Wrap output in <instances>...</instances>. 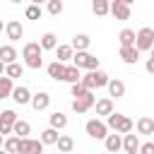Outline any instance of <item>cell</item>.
<instances>
[{
    "mask_svg": "<svg viewBox=\"0 0 154 154\" xmlns=\"http://www.w3.org/2000/svg\"><path fill=\"white\" fill-rule=\"evenodd\" d=\"M24 75V65H19V63H12V65H7V70H5V77H10V79H14V77H22Z\"/></svg>",
    "mask_w": 154,
    "mask_h": 154,
    "instance_id": "cell-32",
    "label": "cell"
},
{
    "mask_svg": "<svg viewBox=\"0 0 154 154\" xmlns=\"http://www.w3.org/2000/svg\"><path fill=\"white\" fill-rule=\"evenodd\" d=\"M46 70H48V77H53V79H63V77H65V65L58 63V60H53Z\"/></svg>",
    "mask_w": 154,
    "mask_h": 154,
    "instance_id": "cell-23",
    "label": "cell"
},
{
    "mask_svg": "<svg viewBox=\"0 0 154 154\" xmlns=\"http://www.w3.org/2000/svg\"><path fill=\"white\" fill-rule=\"evenodd\" d=\"M106 125H108L111 130L120 132V135H130L135 123H132V118H128V116H123V113H111V116L106 118Z\"/></svg>",
    "mask_w": 154,
    "mask_h": 154,
    "instance_id": "cell-2",
    "label": "cell"
},
{
    "mask_svg": "<svg viewBox=\"0 0 154 154\" xmlns=\"http://www.w3.org/2000/svg\"><path fill=\"white\" fill-rule=\"evenodd\" d=\"M72 65L77 67V70H89V72H94V70H99V58L96 55H91V53H75V58H72Z\"/></svg>",
    "mask_w": 154,
    "mask_h": 154,
    "instance_id": "cell-3",
    "label": "cell"
},
{
    "mask_svg": "<svg viewBox=\"0 0 154 154\" xmlns=\"http://www.w3.org/2000/svg\"><path fill=\"white\" fill-rule=\"evenodd\" d=\"M12 91H14V84H12V79H10V77H0V99H7V96H12Z\"/></svg>",
    "mask_w": 154,
    "mask_h": 154,
    "instance_id": "cell-28",
    "label": "cell"
},
{
    "mask_svg": "<svg viewBox=\"0 0 154 154\" xmlns=\"http://www.w3.org/2000/svg\"><path fill=\"white\" fill-rule=\"evenodd\" d=\"M108 82H111V79H108V75H106L103 70H94V72H89V75L82 77V84H84L89 91H91L94 87H96V89H99V87H108Z\"/></svg>",
    "mask_w": 154,
    "mask_h": 154,
    "instance_id": "cell-4",
    "label": "cell"
},
{
    "mask_svg": "<svg viewBox=\"0 0 154 154\" xmlns=\"http://www.w3.org/2000/svg\"><path fill=\"white\" fill-rule=\"evenodd\" d=\"M75 58V48L70 46V43H65V46H58V63H67V60H72Z\"/></svg>",
    "mask_w": 154,
    "mask_h": 154,
    "instance_id": "cell-22",
    "label": "cell"
},
{
    "mask_svg": "<svg viewBox=\"0 0 154 154\" xmlns=\"http://www.w3.org/2000/svg\"><path fill=\"white\" fill-rule=\"evenodd\" d=\"M14 123H17V113H14L12 108L2 111V113H0V135H2V137L10 135L12 128H14Z\"/></svg>",
    "mask_w": 154,
    "mask_h": 154,
    "instance_id": "cell-7",
    "label": "cell"
},
{
    "mask_svg": "<svg viewBox=\"0 0 154 154\" xmlns=\"http://www.w3.org/2000/svg\"><path fill=\"white\" fill-rule=\"evenodd\" d=\"M0 154H7V152H2V149H0Z\"/></svg>",
    "mask_w": 154,
    "mask_h": 154,
    "instance_id": "cell-43",
    "label": "cell"
},
{
    "mask_svg": "<svg viewBox=\"0 0 154 154\" xmlns=\"http://www.w3.org/2000/svg\"><path fill=\"white\" fill-rule=\"evenodd\" d=\"M70 91H72V96H75V99H82V96H87V94H89V89H87L82 82L72 84V89H70Z\"/></svg>",
    "mask_w": 154,
    "mask_h": 154,
    "instance_id": "cell-34",
    "label": "cell"
},
{
    "mask_svg": "<svg viewBox=\"0 0 154 154\" xmlns=\"http://www.w3.org/2000/svg\"><path fill=\"white\" fill-rule=\"evenodd\" d=\"M43 154H46V152H43Z\"/></svg>",
    "mask_w": 154,
    "mask_h": 154,
    "instance_id": "cell-45",
    "label": "cell"
},
{
    "mask_svg": "<svg viewBox=\"0 0 154 154\" xmlns=\"http://www.w3.org/2000/svg\"><path fill=\"white\" fill-rule=\"evenodd\" d=\"M75 149V140L70 137V135H60V140H58V152L60 154H70Z\"/></svg>",
    "mask_w": 154,
    "mask_h": 154,
    "instance_id": "cell-24",
    "label": "cell"
},
{
    "mask_svg": "<svg viewBox=\"0 0 154 154\" xmlns=\"http://www.w3.org/2000/svg\"><path fill=\"white\" fill-rule=\"evenodd\" d=\"M0 31H2V22H0Z\"/></svg>",
    "mask_w": 154,
    "mask_h": 154,
    "instance_id": "cell-41",
    "label": "cell"
},
{
    "mask_svg": "<svg viewBox=\"0 0 154 154\" xmlns=\"http://www.w3.org/2000/svg\"><path fill=\"white\" fill-rule=\"evenodd\" d=\"M48 12H51V14H60V12H63V2H60V0H51V2H48Z\"/></svg>",
    "mask_w": 154,
    "mask_h": 154,
    "instance_id": "cell-36",
    "label": "cell"
},
{
    "mask_svg": "<svg viewBox=\"0 0 154 154\" xmlns=\"http://www.w3.org/2000/svg\"><path fill=\"white\" fill-rule=\"evenodd\" d=\"M38 43H41V48H43V51H53V48H58V38H55V34H51V31H48V34H43Z\"/></svg>",
    "mask_w": 154,
    "mask_h": 154,
    "instance_id": "cell-26",
    "label": "cell"
},
{
    "mask_svg": "<svg viewBox=\"0 0 154 154\" xmlns=\"http://www.w3.org/2000/svg\"><path fill=\"white\" fill-rule=\"evenodd\" d=\"M5 70H7V65H5L2 60H0V77H5Z\"/></svg>",
    "mask_w": 154,
    "mask_h": 154,
    "instance_id": "cell-39",
    "label": "cell"
},
{
    "mask_svg": "<svg viewBox=\"0 0 154 154\" xmlns=\"http://www.w3.org/2000/svg\"><path fill=\"white\" fill-rule=\"evenodd\" d=\"M58 154H60V152H58Z\"/></svg>",
    "mask_w": 154,
    "mask_h": 154,
    "instance_id": "cell-44",
    "label": "cell"
},
{
    "mask_svg": "<svg viewBox=\"0 0 154 154\" xmlns=\"http://www.w3.org/2000/svg\"><path fill=\"white\" fill-rule=\"evenodd\" d=\"M89 43H91V38H89L87 34H77V36L72 38V43H70V46H72L77 53H84V51L89 48Z\"/></svg>",
    "mask_w": 154,
    "mask_h": 154,
    "instance_id": "cell-15",
    "label": "cell"
},
{
    "mask_svg": "<svg viewBox=\"0 0 154 154\" xmlns=\"http://www.w3.org/2000/svg\"><path fill=\"white\" fill-rule=\"evenodd\" d=\"M12 99H14V103H31V94H29V89L26 87H14V91H12Z\"/></svg>",
    "mask_w": 154,
    "mask_h": 154,
    "instance_id": "cell-17",
    "label": "cell"
},
{
    "mask_svg": "<svg viewBox=\"0 0 154 154\" xmlns=\"http://www.w3.org/2000/svg\"><path fill=\"white\" fill-rule=\"evenodd\" d=\"M152 58H154V48H152Z\"/></svg>",
    "mask_w": 154,
    "mask_h": 154,
    "instance_id": "cell-42",
    "label": "cell"
},
{
    "mask_svg": "<svg viewBox=\"0 0 154 154\" xmlns=\"http://www.w3.org/2000/svg\"><path fill=\"white\" fill-rule=\"evenodd\" d=\"M111 14L120 22H125V19H130V5L125 0H113L111 2Z\"/></svg>",
    "mask_w": 154,
    "mask_h": 154,
    "instance_id": "cell-8",
    "label": "cell"
},
{
    "mask_svg": "<svg viewBox=\"0 0 154 154\" xmlns=\"http://www.w3.org/2000/svg\"><path fill=\"white\" fill-rule=\"evenodd\" d=\"M2 144H5V137H2V135H0V147H2Z\"/></svg>",
    "mask_w": 154,
    "mask_h": 154,
    "instance_id": "cell-40",
    "label": "cell"
},
{
    "mask_svg": "<svg viewBox=\"0 0 154 154\" xmlns=\"http://www.w3.org/2000/svg\"><path fill=\"white\" fill-rule=\"evenodd\" d=\"M120 60L128 63V65H135L140 60V51L135 46H125V48H120Z\"/></svg>",
    "mask_w": 154,
    "mask_h": 154,
    "instance_id": "cell-11",
    "label": "cell"
},
{
    "mask_svg": "<svg viewBox=\"0 0 154 154\" xmlns=\"http://www.w3.org/2000/svg\"><path fill=\"white\" fill-rule=\"evenodd\" d=\"M65 125H67V116L55 111V113L51 116V128H53V130H60V128H65Z\"/></svg>",
    "mask_w": 154,
    "mask_h": 154,
    "instance_id": "cell-31",
    "label": "cell"
},
{
    "mask_svg": "<svg viewBox=\"0 0 154 154\" xmlns=\"http://www.w3.org/2000/svg\"><path fill=\"white\" fill-rule=\"evenodd\" d=\"M144 67H147V72L154 75V58H147V65H144Z\"/></svg>",
    "mask_w": 154,
    "mask_h": 154,
    "instance_id": "cell-38",
    "label": "cell"
},
{
    "mask_svg": "<svg viewBox=\"0 0 154 154\" xmlns=\"http://www.w3.org/2000/svg\"><path fill=\"white\" fill-rule=\"evenodd\" d=\"M140 154H154V142H144V144H140Z\"/></svg>",
    "mask_w": 154,
    "mask_h": 154,
    "instance_id": "cell-37",
    "label": "cell"
},
{
    "mask_svg": "<svg viewBox=\"0 0 154 154\" xmlns=\"http://www.w3.org/2000/svg\"><path fill=\"white\" fill-rule=\"evenodd\" d=\"M58 140H60V135H58V130H53V128H46V130L41 132V142H43V144H58Z\"/></svg>",
    "mask_w": 154,
    "mask_h": 154,
    "instance_id": "cell-27",
    "label": "cell"
},
{
    "mask_svg": "<svg viewBox=\"0 0 154 154\" xmlns=\"http://www.w3.org/2000/svg\"><path fill=\"white\" fill-rule=\"evenodd\" d=\"M41 17V7L38 5H29L26 7V19H38Z\"/></svg>",
    "mask_w": 154,
    "mask_h": 154,
    "instance_id": "cell-35",
    "label": "cell"
},
{
    "mask_svg": "<svg viewBox=\"0 0 154 154\" xmlns=\"http://www.w3.org/2000/svg\"><path fill=\"white\" fill-rule=\"evenodd\" d=\"M41 53H43V48H41V43H38V41H29V43H24V48H22V55H24V63H26V67H31V70H38V67L43 65V58H41Z\"/></svg>",
    "mask_w": 154,
    "mask_h": 154,
    "instance_id": "cell-1",
    "label": "cell"
},
{
    "mask_svg": "<svg viewBox=\"0 0 154 154\" xmlns=\"http://www.w3.org/2000/svg\"><path fill=\"white\" fill-rule=\"evenodd\" d=\"M94 103H96V99H94V94L89 91V94L82 96V99H72V111H75V113H87Z\"/></svg>",
    "mask_w": 154,
    "mask_h": 154,
    "instance_id": "cell-9",
    "label": "cell"
},
{
    "mask_svg": "<svg viewBox=\"0 0 154 154\" xmlns=\"http://www.w3.org/2000/svg\"><path fill=\"white\" fill-rule=\"evenodd\" d=\"M135 38H137V34H135L132 29H123V31L118 34V41H120V48H125V46H135Z\"/></svg>",
    "mask_w": 154,
    "mask_h": 154,
    "instance_id": "cell-21",
    "label": "cell"
},
{
    "mask_svg": "<svg viewBox=\"0 0 154 154\" xmlns=\"http://www.w3.org/2000/svg\"><path fill=\"white\" fill-rule=\"evenodd\" d=\"M103 142H106V152H111V154H116L118 149H123V137H120L118 132H116V135H108Z\"/></svg>",
    "mask_w": 154,
    "mask_h": 154,
    "instance_id": "cell-19",
    "label": "cell"
},
{
    "mask_svg": "<svg viewBox=\"0 0 154 154\" xmlns=\"http://www.w3.org/2000/svg\"><path fill=\"white\" fill-rule=\"evenodd\" d=\"M0 60L5 63V65H12V63H17V51H14V46H2L0 48Z\"/></svg>",
    "mask_w": 154,
    "mask_h": 154,
    "instance_id": "cell-16",
    "label": "cell"
},
{
    "mask_svg": "<svg viewBox=\"0 0 154 154\" xmlns=\"http://www.w3.org/2000/svg\"><path fill=\"white\" fill-rule=\"evenodd\" d=\"M94 106H96V116H106V118H108L111 113H116V111H113V101H111V99H99Z\"/></svg>",
    "mask_w": 154,
    "mask_h": 154,
    "instance_id": "cell-18",
    "label": "cell"
},
{
    "mask_svg": "<svg viewBox=\"0 0 154 154\" xmlns=\"http://www.w3.org/2000/svg\"><path fill=\"white\" fill-rule=\"evenodd\" d=\"M63 79L70 82V84H77V82H82V75H79V70L75 65H70V67H65V77Z\"/></svg>",
    "mask_w": 154,
    "mask_h": 154,
    "instance_id": "cell-29",
    "label": "cell"
},
{
    "mask_svg": "<svg viewBox=\"0 0 154 154\" xmlns=\"http://www.w3.org/2000/svg\"><path fill=\"white\" fill-rule=\"evenodd\" d=\"M91 10H94V14L103 17V14H108V12H111V2H106V0H94Z\"/></svg>",
    "mask_w": 154,
    "mask_h": 154,
    "instance_id": "cell-30",
    "label": "cell"
},
{
    "mask_svg": "<svg viewBox=\"0 0 154 154\" xmlns=\"http://www.w3.org/2000/svg\"><path fill=\"white\" fill-rule=\"evenodd\" d=\"M137 132L140 135H154V118H149V116L137 118Z\"/></svg>",
    "mask_w": 154,
    "mask_h": 154,
    "instance_id": "cell-13",
    "label": "cell"
},
{
    "mask_svg": "<svg viewBox=\"0 0 154 154\" xmlns=\"http://www.w3.org/2000/svg\"><path fill=\"white\" fill-rule=\"evenodd\" d=\"M84 130H87V135L94 137V140H106V137H108V125L101 123V120H96V118H94V120H87Z\"/></svg>",
    "mask_w": 154,
    "mask_h": 154,
    "instance_id": "cell-6",
    "label": "cell"
},
{
    "mask_svg": "<svg viewBox=\"0 0 154 154\" xmlns=\"http://www.w3.org/2000/svg\"><path fill=\"white\" fill-rule=\"evenodd\" d=\"M123 149H125V154H140V140H137V135H125L123 137Z\"/></svg>",
    "mask_w": 154,
    "mask_h": 154,
    "instance_id": "cell-12",
    "label": "cell"
},
{
    "mask_svg": "<svg viewBox=\"0 0 154 154\" xmlns=\"http://www.w3.org/2000/svg\"><path fill=\"white\" fill-rule=\"evenodd\" d=\"M5 152L7 154H19V137H7L5 140Z\"/></svg>",
    "mask_w": 154,
    "mask_h": 154,
    "instance_id": "cell-33",
    "label": "cell"
},
{
    "mask_svg": "<svg viewBox=\"0 0 154 154\" xmlns=\"http://www.w3.org/2000/svg\"><path fill=\"white\" fill-rule=\"evenodd\" d=\"M5 31H7V38L10 41H19L22 36H24V26L17 22V19H12V22H7V26H5Z\"/></svg>",
    "mask_w": 154,
    "mask_h": 154,
    "instance_id": "cell-10",
    "label": "cell"
},
{
    "mask_svg": "<svg viewBox=\"0 0 154 154\" xmlns=\"http://www.w3.org/2000/svg\"><path fill=\"white\" fill-rule=\"evenodd\" d=\"M135 48L142 53V51H152L154 48V29L152 26H142L137 31V38H135Z\"/></svg>",
    "mask_w": 154,
    "mask_h": 154,
    "instance_id": "cell-5",
    "label": "cell"
},
{
    "mask_svg": "<svg viewBox=\"0 0 154 154\" xmlns=\"http://www.w3.org/2000/svg\"><path fill=\"white\" fill-rule=\"evenodd\" d=\"M48 103H51V96H48L46 91H38V94L31 96V106H34V111H43V108H48Z\"/></svg>",
    "mask_w": 154,
    "mask_h": 154,
    "instance_id": "cell-14",
    "label": "cell"
},
{
    "mask_svg": "<svg viewBox=\"0 0 154 154\" xmlns=\"http://www.w3.org/2000/svg\"><path fill=\"white\" fill-rule=\"evenodd\" d=\"M108 94H111L113 99H123V96H125V84H123L120 79H111V82H108Z\"/></svg>",
    "mask_w": 154,
    "mask_h": 154,
    "instance_id": "cell-20",
    "label": "cell"
},
{
    "mask_svg": "<svg viewBox=\"0 0 154 154\" xmlns=\"http://www.w3.org/2000/svg\"><path fill=\"white\" fill-rule=\"evenodd\" d=\"M12 132H14L19 140H26V135L31 132V125H29L26 120H17V123H14V128H12Z\"/></svg>",
    "mask_w": 154,
    "mask_h": 154,
    "instance_id": "cell-25",
    "label": "cell"
}]
</instances>
